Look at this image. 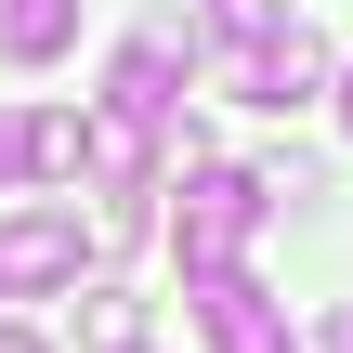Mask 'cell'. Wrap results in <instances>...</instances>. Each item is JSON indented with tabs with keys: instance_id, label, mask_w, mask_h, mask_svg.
I'll return each mask as SVG.
<instances>
[{
	"instance_id": "obj_1",
	"label": "cell",
	"mask_w": 353,
	"mask_h": 353,
	"mask_svg": "<svg viewBox=\"0 0 353 353\" xmlns=\"http://www.w3.org/2000/svg\"><path fill=\"white\" fill-rule=\"evenodd\" d=\"M275 210V183L262 170H196L183 183V210H170V236H183V275L210 288V275H236V249H249V223Z\"/></svg>"
},
{
	"instance_id": "obj_2",
	"label": "cell",
	"mask_w": 353,
	"mask_h": 353,
	"mask_svg": "<svg viewBox=\"0 0 353 353\" xmlns=\"http://www.w3.org/2000/svg\"><path fill=\"white\" fill-rule=\"evenodd\" d=\"M0 288H79V210H13L0 223Z\"/></svg>"
},
{
	"instance_id": "obj_3",
	"label": "cell",
	"mask_w": 353,
	"mask_h": 353,
	"mask_svg": "<svg viewBox=\"0 0 353 353\" xmlns=\"http://www.w3.org/2000/svg\"><path fill=\"white\" fill-rule=\"evenodd\" d=\"M196 327H210V353H301L288 314H275V288H249V275H210L196 288Z\"/></svg>"
},
{
	"instance_id": "obj_4",
	"label": "cell",
	"mask_w": 353,
	"mask_h": 353,
	"mask_svg": "<svg viewBox=\"0 0 353 353\" xmlns=\"http://www.w3.org/2000/svg\"><path fill=\"white\" fill-rule=\"evenodd\" d=\"M314 79H327V39H301V26L262 39V52H236V105H275L288 118V105H314Z\"/></svg>"
},
{
	"instance_id": "obj_5",
	"label": "cell",
	"mask_w": 353,
	"mask_h": 353,
	"mask_svg": "<svg viewBox=\"0 0 353 353\" xmlns=\"http://www.w3.org/2000/svg\"><path fill=\"white\" fill-rule=\"evenodd\" d=\"M170 105H183V92H170V39H131V52H118V105H105V118L170 131Z\"/></svg>"
},
{
	"instance_id": "obj_6",
	"label": "cell",
	"mask_w": 353,
	"mask_h": 353,
	"mask_svg": "<svg viewBox=\"0 0 353 353\" xmlns=\"http://www.w3.org/2000/svg\"><path fill=\"white\" fill-rule=\"evenodd\" d=\"M65 26H79V0H0V52H13V65H52Z\"/></svg>"
},
{
	"instance_id": "obj_7",
	"label": "cell",
	"mask_w": 353,
	"mask_h": 353,
	"mask_svg": "<svg viewBox=\"0 0 353 353\" xmlns=\"http://www.w3.org/2000/svg\"><path fill=\"white\" fill-rule=\"evenodd\" d=\"M26 170H52V183H65V170H92V118H65V105H52V118H26Z\"/></svg>"
},
{
	"instance_id": "obj_8",
	"label": "cell",
	"mask_w": 353,
	"mask_h": 353,
	"mask_svg": "<svg viewBox=\"0 0 353 353\" xmlns=\"http://www.w3.org/2000/svg\"><path fill=\"white\" fill-rule=\"evenodd\" d=\"M79 327H92V353H144V301H131V288H92Z\"/></svg>"
},
{
	"instance_id": "obj_9",
	"label": "cell",
	"mask_w": 353,
	"mask_h": 353,
	"mask_svg": "<svg viewBox=\"0 0 353 353\" xmlns=\"http://www.w3.org/2000/svg\"><path fill=\"white\" fill-rule=\"evenodd\" d=\"M210 26H223L236 52H262V39H288V0H210Z\"/></svg>"
},
{
	"instance_id": "obj_10",
	"label": "cell",
	"mask_w": 353,
	"mask_h": 353,
	"mask_svg": "<svg viewBox=\"0 0 353 353\" xmlns=\"http://www.w3.org/2000/svg\"><path fill=\"white\" fill-rule=\"evenodd\" d=\"M13 170H26V118H0V183H13Z\"/></svg>"
},
{
	"instance_id": "obj_11",
	"label": "cell",
	"mask_w": 353,
	"mask_h": 353,
	"mask_svg": "<svg viewBox=\"0 0 353 353\" xmlns=\"http://www.w3.org/2000/svg\"><path fill=\"white\" fill-rule=\"evenodd\" d=\"M0 353H52V341H26V327H0Z\"/></svg>"
},
{
	"instance_id": "obj_12",
	"label": "cell",
	"mask_w": 353,
	"mask_h": 353,
	"mask_svg": "<svg viewBox=\"0 0 353 353\" xmlns=\"http://www.w3.org/2000/svg\"><path fill=\"white\" fill-rule=\"evenodd\" d=\"M341 131H353V79H341Z\"/></svg>"
},
{
	"instance_id": "obj_13",
	"label": "cell",
	"mask_w": 353,
	"mask_h": 353,
	"mask_svg": "<svg viewBox=\"0 0 353 353\" xmlns=\"http://www.w3.org/2000/svg\"><path fill=\"white\" fill-rule=\"evenodd\" d=\"M341 353H353V327H341Z\"/></svg>"
}]
</instances>
